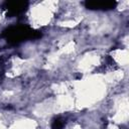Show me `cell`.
<instances>
[{"instance_id":"cell-1","label":"cell","mask_w":129,"mask_h":129,"mask_svg":"<svg viewBox=\"0 0 129 129\" xmlns=\"http://www.w3.org/2000/svg\"><path fill=\"white\" fill-rule=\"evenodd\" d=\"M40 36H41V34L38 31H36L26 25L11 26V27L5 29L1 34V37L5 38L6 41L9 43H19V42L27 40V39L38 38Z\"/></svg>"},{"instance_id":"cell-2","label":"cell","mask_w":129,"mask_h":129,"mask_svg":"<svg viewBox=\"0 0 129 129\" xmlns=\"http://www.w3.org/2000/svg\"><path fill=\"white\" fill-rule=\"evenodd\" d=\"M84 4L91 10H111L116 7L117 2L113 0H90Z\"/></svg>"},{"instance_id":"cell-3","label":"cell","mask_w":129,"mask_h":129,"mask_svg":"<svg viewBox=\"0 0 129 129\" xmlns=\"http://www.w3.org/2000/svg\"><path fill=\"white\" fill-rule=\"evenodd\" d=\"M28 6V2L26 1H6L3 7L7 11L8 16L18 15L26 10Z\"/></svg>"},{"instance_id":"cell-4","label":"cell","mask_w":129,"mask_h":129,"mask_svg":"<svg viewBox=\"0 0 129 129\" xmlns=\"http://www.w3.org/2000/svg\"><path fill=\"white\" fill-rule=\"evenodd\" d=\"M63 126V123L59 119H55L52 123V129H61Z\"/></svg>"}]
</instances>
